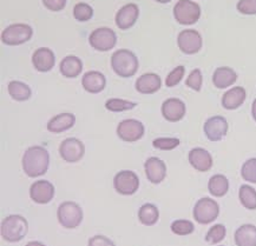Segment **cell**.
<instances>
[{
  "label": "cell",
  "instance_id": "cell-34",
  "mask_svg": "<svg viewBox=\"0 0 256 246\" xmlns=\"http://www.w3.org/2000/svg\"><path fill=\"white\" fill-rule=\"evenodd\" d=\"M241 177L247 183L256 184V158L246 160L241 167Z\"/></svg>",
  "mask_w": 256,
  "mask_h": 246
},
{
  "label": "cell",
  "instance_id": "cell-12",
  "mask_svg": "<svg viewBox=\"0 0 256 246\" xmlns=\"http://www.w3.org/2000/svg\"><path fill=\"white\" fill-rule=\"evenodd\" d=\"M59 155L66 163H78L85 155V146L77 138H66L59 145Z\"/></svg>",
  "mask_w": 256,
  "mask_h": 246
},
{
  "label": "cell",
  "instance_id": "cell-22",
  "mask_svg": "<svg viewBox=\"0 0 256 246\" xmlns=\"http://www.w3.org/2000/svg\"><path fill=\"white\" fill-rule=\"evenodd\" d=\"M246 98H247V93H246L244 88L242 86H235L224 92V94L222 96L221 104L223 109L228 111L238 110V107L244 105Z\"/></svg>",
  "mask_w": 256,
  "mask_h": 246
},
{
  "label": "cell",
  "instance_id": "cell-13",
  "mask_svg": "<svg viewBox=\"0 0 256 246\" xmlns=\"http://www.w3.org/2000/svg\"><path fill=\"white\" fill-rule=\"evenodd\" d=\"M228 121L222 116L210 117L206 120L203 131L210 142H220L228 133Z\"/></svg>",
  "mask_w": 256,
  "mask_h": 246
},
{
  "label": "cell",
  "instance_id": "cell-40",
  "mask_svg": "<svg viewBox=\"0 0 256 246\" xmlns=\"http://www.w3.org/2000/svg\"><path fill=\"white\" fill-rule=\"evenodd\" d=\"M88 246H114V242L105 236L97 235L88 239Z\"/></svg>",
  "mask_w": 256,
  "mask_h": 246
},
{
  "label": "cell",
  "instance_id": "cell-44",
  "mask_svg": "<svg viewBox=\"0 0 256 246\" xmlns=\"http://www.w3.org/2000/svg\"><path fill=\"white\" fill-rule=\"evenodd\" d=\"M157 2H160V4H166V2H170L172 0H155Z\"/></svg>",
  "mask_w": 256,
  "mask_h": 246
},
{
  "label": "cell",
  "instance_id": "cell-6",
  "mask_svg": "<svg viewBox=\"0 0 256 246\" xmlns=\"http://www.w3.org/2000/svg\"><path fill=\"white\" fill-rule=\"evenodd\" d=\"M174 17L180 25H194L201 17V7L192 0H178L174 6Z\"/></svg>",
  "mask_w": 256,
  "mask_h": 246
},
{
  "label": "cell",
  "instance_id": "cell-17",
  "mask_svg": "<svg viewBox=\"0 0 256 246\" xmlns=\"http://www.w3.org/2000/svg\"><path fill=\"white\" fill-rule=\"evenodd\" d=\"M140 17V7L134 2L124 5L116 13L114 21L118 28L129 29L136 24L137 19Z\"/></svg>",
  "mask_w": 256,
  "mask_h": 246
},
{
  "label": "cell",
  "instance_id": "cell-41",
  "mask_svg": "<svg viewBox=\"0 0 256 246\" xmlns=\"http://www.w3.org/2000/svg\"><path fill=\"white\" fill-rule=\"evenodd\" d=\"M42 5L54 12L62 11L66 5V0H42Z\"/></svg>",
  "mask_w": 256,
  "mask_h": 246
},
{
  "label": "cell",
  "instance_id": "cell-23",
  "mask_svg": "<svg viewBox=\"0 0 256 246\" xmlns=\"http://www.w3.org/2000/svg\"><path fill=\"white\" fill-rule=\"evenodd\" d=\"M76 124V116L74 113H59L48 121L46 129L51 133H62L72 129Z\"/></svg>",
  "mask_w": 256,
  "mask_h": 246
},
{
  "label": "cell",
  "instance_id": "cell-36",
  "mask_svg": "<svg viewBox=\"0 0 256 246\" xmlns=\"http://www.w3.org/2000/svg\"><path fill=\"white\" fill-rule=\"evenodd\" d=\"M180 144L178 138H156L154 139L152 146L160 151H172Z\"/></svg>",
  "mask_w": 256,
  "mask_h": 246
},
{
  "label": "cell",
  "instance_id": "cell-38",
  "mask_svg": "<svg viewBox=\"0 0 256 246\" xmlns=\"http://www.w3.org/2000/svg\"><path fill=\"white\" fill-rule=\"evenodd\" d=\"M202 84H203L202 72L200 68H195V70H192L189 73L188 78H186V85L195 92H200L202 88Z\"/></svg>",
  "mask_w": 256,
  "mask_h": 246
},
{
  "label": "cell",
  "instance_id": "cell-45",
  "mask_svg": "<svg viewBox=\"0 0 256 246\" xmlns=\"http://www.w3.org/2000/svg\"><path fill=\"white\" fill-rule=\"evenodd\" d=\"M220 246H222V245H220Z\"/></svg>",
  "mask_w": 256,
  "mask_h": 246
},
{
  "label": "cell",
  "instance_id": "cell-8",
  "mask_svg": "<svg viewBox=\"0 0 256 246\" xmlns=\"http://www.w3.org/2000/svg\"><path fill=\"white\" fill-rule=\"evenodd\" d=\"M88 44L96 51L108 52L116 46L117 35L109 27L96 28L88 35Z\"/></svg>",
  "mask_w": 256,
  "mask_h": 246
},
{
  "label": "cell",
  "instance_id": "cell-14",
  "mask_svg": "<svg viewBox=\"0 0 256 246\" xmlns=\"http://www.w3.org/2000/svg\"><path fill=\"white\" fill-rule=\"evenodd\" d=\"M54 197V186L48 180H37L30 186V198L36 204H48Z\"/></svg>",
  "mask_w": 256,
  "mask_h": 246
},
{
  "label": "cell",
  "instance_id": "cell-27",
  "mask_svg": "<svg viewBox=\"0 0 256 246\" xmlns=\"http://www.w3.org/2000/svg\"><path fill=\"white\" fill-rule=\"evenodd\" d=\"M208 191L212 197L222 198L229 191V180L223 175H214L208 182Z\"/></svg>",
  "mask_w": 256,
  "mask_h": 246
},
{
  "label": "cell",
  "instance_id": "cell-24",
  "mask_svg": "<svg viewBox=\"0 0 256 246\" xmlns=\"http://www.w3.org/2000/svg\"><path fill=\"white\" fill-rule=\"evenodd\" d=\"M236 80H238V73L228 66L218 67L212 74V84L218 90L230 87Z\"/></svg>",
  "mask_w": 256,
  "mask_h": 246
},
{
  "label": "cell",
  "instance_id": "cell-16",
  "mask_svg": "<svg viewBox=\"0 0 256 246\" xmlns=\"http://www.w3.org/2000/svg\"><path fill=\"white\" fill-rule=\"evenodd\" d=\"M144 171L148 180L152 184L158 185L166 177V165L162 159L150 157L144 163Z\"/></svg>",
  "mask_w": 256,
  "mask_h": 246
},
{
  "label": "cell",
  "instance_id": "cell-9",
  "mask_svg": "<svg viewBox=\"0 0 256 246\" xmlns=\"http://www.w3.org/2000/svg\"><path fill=\"white\" fill-rule=\"evenodd\" d=\"M114 188L122 196H132L140 189V178L134 171L123 170L114 177Z\"/></svg>",
  "mask_w": 256,
  "mask_h": 246
},
{
  "label": "cell",
  "instance_id": "cell-29",
  "mask_svg": "<svg viewBox=\"0 0 256 246\" xmlns=\"http://www.w3.org/2000/svg\"><path fill=\"white\" fill-rule=\"evenodd\" d=\"M160 211L152 203L143 204L138 210V221L146 226H154L158 222Z\"/></svg>",
  "mask_w": 256,
  "mask_h": 246
},
{
  "label": "cell",
  "instance_id": "cell-33",
  "mask_svg": "<svg viewBox=\"0 0 256 246\" xmlns=\"http://www.w3.org/2000/svg\"><path fill=\"white\" fill-rule=\"evenodd\" d=\"M227 235V229L223 224H216L209 229V231L206 235V242L209 244L215 245L221 243L226 238Z\"/></svg>",
  "mask_w": 256,
  "mask_h": 246
},
{
  "label": "cell",
  "instance_id": "cell-20",
  "mask_svg": "<svg viewBox=\"0 0 256 246\" xmlns=\"http://www.w3.org/2000/svg\"><path fill=\"white\" fill-rule=\"evenodd\" d=\"M162 87V79L156 73H144L134 83V88L140 94H154Z\"/></svg>",
  "mask_w": 256,
  "mask_h": 246
},
{
  "label": "cell",
  "instance_id": "cell-30",
  "mask_svg": "<svg viewBox=\"0 0 256 246\" xmlns=\"http://www.w3.org/2000/svg\"><path fill=\"white\" fill-rule=\"evenodd\" d=\"M238 199L244 209L254 211L256 210V190L248 184L240 186Z\"/></svg>",
  "mask_w": 256,
  "mask_h": 246
},
{
  "label": "cell",
  "instance_id": "cell-10",
  "mask_svg": "<svg viewBox=\"0 0 256 246\" xmlns=\"http://www.w3.org/2000/svg\"><path fill=\"white\" fill-rule=\"evenodd\" d=\"M117 136L120 140L126 143H134L142 139L146 132L143 123L136 119L122 120L117 126Z\"/></svg>",
  "mask_w": 256,
  "mask_h": 246
},
{
  "label": "cell",
  "instance_id": "cell-19",
  "mask_svg": "<svg viewBox=\"0 0 256 246\" xmlns=\"http://www.w3.org/2000/svg\"><path fill=\"white\" fill-rule=\"evenodd\" d=\"M188 160L190 165L198 172H208L214 164L212 155L202 147H195V149L190 150Z\"/></svg>",
  "mask_w": 256,
  "mask_h": 246
},
{
  "label": "cell",
  "instance_id": "cell-37",
  "mask_svg": "<svg viewBox=\"0 0 256 246\" xmlns=\"http://www.w3.org/2000/svg\"><path fill=\"white\" fill-rule=\"evenodd\" d=\"M186 74V67L180 65L176 66L170 73L166 75V87H175L176 85H178L182 81L183 77Z\"/></svg>",
  "mask_w": 256,
  "mask_h": 246
},
{
  "label": "cell",
  "instance_id": "cell-42",
  "mask_svg": "<svg viewBox=\"0 0 256 246\" xmlns=\"http://www.w3.org/2000/svg\"><path fill=\"white\" fill-rule=\"evenodd\" d=\"M252 117L256 121V99H254L252 104Z\"/></svg>",
  "mask_w": 256,
  "mask_h": 246
},
{
  "label": "cell",
  "instance_id": "cell-7",
  "mask_svg": "<svg viewBox=\"0 0 256 246\" xmlns=\"http://www.w3.org/2000/svg\"><path fill=\"white\" fill-rule=\"evenodd\" d=\"M34 35V29L28 24H12L2 32V41L8 46H18L28 42Z\"/></svg>",
  "mask_w": 256,
  "mask_h": 246
},
{
  "label": "cell",
  "instance_id": "cell-31",
  "mask_svg": "<svg viewBox=\"0 0 256 246\" xmlns=\"http://www.w3.org/2000/svg\"><path fill=\"white\" fill-rule=\"evenodd\" d=\"M137 106V103L129 101L126 99H120V98H111L105 101V109L110 112H124V111H130Z\"/></svg>",
  "mask_w": 256,
  "mask_h": 246
},
{
  "label": "cell",
  "instance_id": "cell-3",
  "mask_svg": "<svg viewBox=\"0 0 256 246\" xmlns=\"http://www.w3.org/2000/svg\"><path fill=\"white\" fill-rule=\"evenodd\" d=\"M28 221L20 215L8 216L0 225V235L8 243H18L28 235Z\"/></svg>",
  "mask_w": 256,
  "mask_h": 246
},
{
  "label": "cell",
  "instance_id": "cell-18",
  "mask_svg": "<svg viewBox=\"0 0 256 246\" xmlns=\"http://www.w3.org/2000/svg\"><path fill=\"white\" fill-rule=\"evenodd\" d=\"M32 64L38 72H42V73L50 72L56 64L54 51L48 47H39L32 54Z\"/></svg>",
  "mask_w": 256,
  "mask_h": 246
},
{
  "label": "cell",
  "instance_id": "cell-25",
  "mask_svg": "<svg viewBox=\"0 0 256 246\" xmlns=\"http://www.w3.org/2000/svg\"><path fill=\"white\" fill-rule=\"evenodd\" d=\"M59 71L65 78H77L83 71V63L76 55H66L59 64Z\"/></svg>",
  "mask_w": 256,
  "mask_h": 246
},
{
  "label": "cell",
  "instance_id": "cell-1",
  "mask_svg": "<svg viewBox=\"0 0 256 246\" xmlns=\"http://www.w3.org/2000/svg\"><path fill=\"white\" fill-rule=\"evenodd\" d=\"M50 165V155L42 146H31L25 151L22 159V171L30 178H37L48 172Z\"/></svg>",
  "mask_w": 256,
  "mask_h": 246
},
{
  "label": "cell",
  "instance_id": "cell-21",
  "mask_svg": "<svg viewBox=\"0 0 256 246\" xmlns=\"http://www.w3.org/2000/svg\"><path fill=\"white\" fill-rule=\"evenodd\" d=\"M82 86L91 94L100 93L106 86V78L98 71H88L82 78Z\"/></svg>",
  "mask_w": 256,
  "mask_h": 246
},
{
  "label": "cell",
  "instance_id": "cell-2",
  "mask_svg": "<svg viewBox=\"0 0 256 246\" xmlns=\"http://www.w3.org/2000/svg\"><path fill=\"white\" fill-rule=\"evenodd\" d=\"M111 67L114 73L120 77H134L140 67L138 58L134 52L126 50V48H120L111 55Z\"/></svg>",
  "mask_w": 256,
  "mask_h": 246
},
{
  "label": "cell",
  "instance_id": "cell-15",
  "mask_svg": "<svg viewBox=\"0 0 256 246\" xmlns=\"http://www.w3.org/2000/svg\"><path fill=\"white\" fill-rule=\"evenodd\" d=\"M160 111H162L164 119L170 121V123H177L186 117V106L184 101L178 99V98H169V99L163 101Z\"/></svg>",
  "mask_w": 256,
  "mask_h": 246
},
{
  "label": "cell",
  "instance_id": "cell-28",
  "mask_svg": "<svg viewBox=\"0 0 256 246\" xmlns=\"http://www.w3.org/2000/svg\"><path fill=\"white\" fill-rule=\"evenodd\" d=\"M8 91L10 97L16 101H26L32 96V91L28 85L18 80L10 81L8 85Z\"/></svg>",
  "mask_w": 256,
  "mask_h": 246
},
{
  "label": "cell",
  "instance_id": "cell-5",
  "mask_svg": "<svg viewBox=\"0 0 256 246\" xmlns=\"http://www.w3.org/2000/svg\"><path fill=\"white\" fill-rule=\"evenodd\" d=\"M220 215V205L212 198L203 197L196 202L192 210L194 219L201 225H206L216 221Z\"/></svg>",
  "mask_w": 256,
  "mask_h": 246
},
{
  "label": "cell",
  "instance_id": "cell-32",
  "mask_svg": "<svg viewBox=\"0 0 256 246\" xmlns=\"http://www.w3.org/2000/svg\"><path fill=\"white\" fill-rule=\"evenodd\" d=\"M170 230L176 236H188L195 231V225L192 222L186 221V219H177L172 223Z\"/></svg>",
  "mask_w": 256,
  "mask_h": 246
},
{
  "label": "cell",
  "instance_id": "cell-11",
  "mask_svg": "<svg viewBox=\"0 0 256 246\" xmlns=\"http://www.w3.org/2000/svg\"><path fill=\"white\" fill-rule=\"evenodd\" d=\"M177 45L182 53L192 55L201 51L203 40L201 34L196 29L188 28L180 32L177 37Z\"/></svg>",
  "mask_w": 256,
  "mask_h": 246
},
{
  "label": "cell",
  "instance_id": "cell-43",
  "mask_svg": "<svg viewBox=\"0 0 256 246\" xmlns=\"http://www.w3.org/2000/svg\"><path fill=\"white\" fill-rule=\"evenodd\" d=\"M25 246H45V245L40 242H30Z\"/></svg>",
  "mask_w": 256,
  "mask_h": 246
},
{
  "label": "cell",
  "instance_id": "cell-35",
  "mask_svg": "<svg viewBox=\"0 0 256 246\" xmlns=\"http://www.w3.org/2000/svg\"><path fill=\"white\" fill-rule=\"evenodd\" d=\"M94 8L86 2H78L74 7V17L78 21H88L92 18Z\"/></svg>",
  "mask_w": 256,
  "mask_h": 246
},
{
  "label": "cell",
  "instance_id": "cell-39",
  "mask_svg": "<svg viewBox=\"0 0 256 246\" xmlns=\"http://www.w3.org/2000/svg\"><path fill=\"white\" fill-rule=\"evenodd\" d=\"M236 8L242 14H256V0H240L236 5Z\"/></svg>",
  "mask_w": 256,
  "mask_h": 246
},
{
  "label": "cell",
  "instance_id": "cell-4",
  "mask_svg": "<svg viewBox=\"0 0 256 246\" xmlns=\"http://www.w3.org/2000/svg\"><path fill=\"white\" fill-rule=\"evenodd\" d=\"M83 210L74 202H63L58 206L57 219L63 228L72 230L76 229L83 222Z\"/></svg>",
  "mask_w": 256,
  "mask_h": 246
},
{
  "label": "cell",
  "instance_id": "cell-26",
  "mask_svg": "<svg viewBox=\"0 0 256 246\" xmlns=\"http://www.w3.org/2000/svg\"><path fill=\"white\" fill-rule=\"evenodd\" d=\"M236 246H256V226L252 224L241 225L235 231Z\"/></svg>",
  "mask_w": 256,
  "mask_h": 246
}]
</instances>
